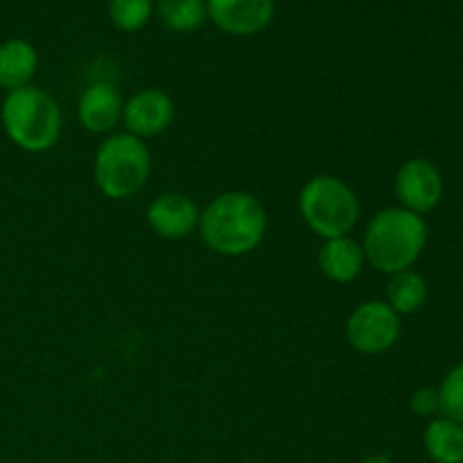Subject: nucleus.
I'll use <instances>...</instances> for the list:
<instances>
[{"label": "nucleus", "mask_w": 463, "mask_h": 463, "mask_svg": "<svg viewBox=\"0 0 463 463\" xmlns=\"http://www.w3.org/2000/svg\"><path fill=\"white\" fill-rule=\"evenodd\" d=\"M122 109L125 102L116 86L109 81H95L81 93L77 102V118L84 129L93 134H107L122 122Z\"/></svg>", "instance_id": "9b49d317"}, {"label": "nucleus", "mask_w": 463, "mask_h": 463, "mask_svg": "<svg viewBox=\"0 0 463 463\" xmlns=\"http://www.w3.org/2000/svg\"><path fill=\"white\" fill-rule=\"evenodd\" d=\"M425 450L434 463H463V425L437 416L423 434Z\"/></svg>", "instance_id": "4468645a"}, {"label": "nucleus", "mask_w": 463, "mask_h": 463, "mask_svg": "<svg viewBox=\"0 0 463 463\" xmlns=\"http://www.w3.org/2000/svg\"><path fill=\"white\" fill-rule=\"evenodd\" d=\"M199 233L211 251L240 258L260 247L267 233V211L244 190L222 193L199 213Z\"/></svg>", "instance_id": "f257e3e1"}, {"label": "nucleus", "mask_w": 463, "mask_h": 463, "mask_svg": "<svg viewBox=\"0 0 463 463\" xmlns=\"http://www.w3.org/2000/svg\"><path fill=\"white\" fill-rule=\"evenodd\" d=\"M362 463H392V459H389L387 455H375V457H366Z\"/></svg>", "instance_id": "aec40b11"}, {"label": "nucleus", "mask_w": 463, "mask_h": 463, "mask_svg": "<svg viewBox=\"0 0 463 463\" xmlns=\"http://www.w3.org/2000/svg\"><path fill=\"white\" fill-rule=\"evenodd\" d=\"M401 337V317L384 301H366L351 312L346 339L357 353L380 355Z\"/></svg>", "instance_id": "423d86ee"}, {"label": "nucleus", "mask_w": 463, "mask_h": 463, "mask_svg": "<svg viewBox=\"0 0 463 463\" xmlns=\"http://www.w3.org/2000/svg\"><path fill=\"white\" fill-rule=\"evenodd\" d=\"M360 199L339 176L321 175L307 181L298 194V213L312 233L324 240L344 238L360 220Z\"/></svg>", "instance_id": "20e7f679"}, {"label": "nucleus", "mask_w": 463, "mask_h": 463, "mask_svg": "<svg viewBox=\"0 0 463 463\" xmlns=\"http://www.w3.org/2000/svg\"><path fill=\"white\" fill-rule=\"evenodd\" d=\"M158 14L172 32H194L208 16L206 0H161Z\"/></svg>", "instance_id": "dca6fc26"}, {"label": "nucleus", "mask_w": 463, "mask_h": 463, "mask_svg": "<svg viewBox=\"0 0 463 463\" xmlns=\"http://www.w3.org/2000/svg\"><path fill=\"white\" fill-rule=\"evenodd\" d=\"M208 16L226 34L251 36L274 18V0H206Z\"/></svg>", "instance_id": "1a4fd4ad"}, {"label": "nucleus", "mask_w": 463, "mask_h": 463, "mask_svg": "<svg viewBox=\"0 0 463 463\" xmlns=\"http://www.w3.org/2000/svg\"><path fill=\"white\" fill-rule=\"evenodd\" d=\"M152 172L147 145L131 134L109 136L95 152L93 175L109 199H131L145 188Z\"/></svg>", "instance_id": "39448f33"}, {"label": "nucleus", "mask_w": 463, "mask_h": 463, "mask_svg": "<svg viewBox=\"0 0 463 463\" xmlns=\"http://www.w3.org/2000/svg\"><path fill=\"white\" fill-rule=\"evenodd\" d=\"M199 208L188 194L165 193L147 208V222L158 238L184 240L199 226Z\"/></svg>", "instance_id": "9d476101"}, {"label": "nucleus", "mask_w": 463, "mask_h": 463, "mask_svg": "<svg viewBox=\"0 0 463 463\" xmlns=\"http://www.w3.org/2000/svg\"><path fill=\"white\" fill-rule=\"evenodd\" d=\"M3 127L7 138L23 152H48L61 136V109L48 90L23 86L5 98Z\"/></svg>", "instance_id": "7ed1b4c3"}, {"label": "nucleus", "mask_w": 463, "mask_h": 463, "mask_svg": "<svg viewBox=\"0 0 463 463\" xmlns=\"http://www.w3.org/2000/svg\"><path fill=\"white\" fill-rule=\"evenodd\" d=\"M393 188H396L401 208L423 217L432 213L441 202L443 176L439 167L428 158H410L398 170Z\"/></svg>", "instance_id": "0eeeda50"}, {"label": "nucleus", "mask_w": 463, "mask_h": 463, "mask_svg": "<svg viewBox=\"0 0 463 463\" xmlns=\"http://www.w3.org/2000/svg\"><path fill=\"white\" fill-rule=\"evenodd\" d=\"M428 244V224L405 208H384L364 231L362 251L383 274H398L414 267Z\"/></svg>", "instance_id": "f03ea898"}, {"label": "nucleus", "mask_w": 463, "mask_h": 463, "mask_svg": "<svg viewBox=\"0 0 463 463\" xmlns=\"http://www.w3.org/2000/svg\"><path fill=\"white\" fill-rule=\"evenodd\" d=\"M439 401H441V416L463 425V362L448 371L439 387Z\"/></svg>", "instance_id": "a211bd4d"}, {"label": "nucleus", "mask_w": 463, "mask_h": 463, "mask_svg": "<svg viewBox=\"0 0 463 463\" xmlns=\"http://www.w3.org/2000/svg\"><path fill=\"white\" fill-rule=\"evenodd\" d=\"M428 301V283L423 276L414 269L398 271L392 276L387 285V306L396 312L398 317L414 315Z\"/></svg>", "instance_id": "2eb2a0df"}, {"label": "nucleus", "mask_w": 463, "mask_h": 463, "mask_svg": "<svg viewBox=\"0 0 463 463\" xmlns=\"http://www.w3.org/2000/svg\"><path fill=\"white\" fill-rule=\"evenodd\" d=\"M39 57L34 45L23 39H9L0 45V89L16 90L30 86Z\"/></svg>", "instance_id": "ddd939ff"}, {"label": "nucleus", "mask_w": 463, "mask_h": 463, "mask_svg": "<svg viewBox=\"0 0 463 463\" xmlns=\"http://www.w3.org/2000/svg\"><path fill=\"white\" fill-rule=\"evenodd\" d=\"M175 113V102L165 90L145 89L127 99L122 109V122L127 127V134L143 140L170 129Z\"/></svg>", "instance_id": "6e6552de"}, {"label": "nucleus", "mask_w": 463, "mask_h": 463, "mask_svg": "<svg viewBox=\"0 0 463 463\" xmlns=\"http://www.w3.org/2000/svg\"><path fill=\"white\" fill-rule=\"evenodd\" d=\"M411 411L420 419H434L437 414H441V401H439V389L434 387H420L416 389L414 396L410 401Z\"/></svg>", "instance_id": "6ab92c4d"}, {"label": "nucleus", "mask_w": 463, "mask_h": 463, "mask_svg": "<svg viewBox=\"0 0 463 463\" xmlns=\"http://www.w3.org/2000/svg\"><path fill=\"white\" fill-rule=\"evenodd\" d=\"M109 16L122 32H136L147 25L152 16V0H111Z\"/></svg>", "instance_id": "f3484780"}, {"label": "nucleus", "mask_w": 463, "mask_h": 463, "mask_svg": "<svg viewBox=\"0 0 463 463\" xmlns=\"http://www.w3.org/2000/svg\"><path fill=\"white\" fill-rule=\"evenodd\" d=\"M364 251L362 244L344 235V238L326 240L319 249V267L321 274L333 283H351L362 274L364 267Z\"/></svg>", "instance_id": "f8f14e48"}]
</instances>
